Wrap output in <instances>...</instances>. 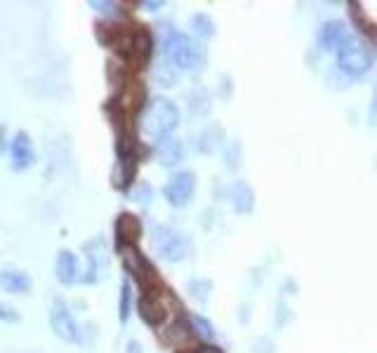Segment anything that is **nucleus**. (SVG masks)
<instances>
[{
    "instance_id": "obj_26",
    "label": "nucleus",
    "mask_w": 377,
    "mask_h": 353,
    "mask_svg": "<svg viewBox=\"0 0 377 353\" xmlns=\"http://www.w3.org/2000/svg\"><path fill=\"white\" fill-rule=\"evenodd\" d=\"M352 15H354V22L359 24V29L366 33V36H370V40H377V26L370 22V19L363 15V10L356 8L354 3H352Z\"/></svg>"
},
{
    "instance_id": "obj_23",
    "label": "nucleus",
    "mask_w": 377,
    "mask_h": 353,
    "mask_svg": "<svg viewBox=\"0 0 377 353\" xmlns=\"http://www.w3.org/2000/svg\"><path fill=\"white\" fill-rule=\"evenodd\" d=\"M130 309H132V288H130V281L120 283V302H118V318L120 323H127V318H130Z\"/></svg>"
},
{
    "instance_id": "obj_30",
    "label": "nucleus",
    "mask_w": 377,
    "mask_h": 353,
    "mask_svg": "<svg viewBox=\"0 0 377 353\" xmlns=\"http://www.w3.org/2000/svg\"><path fill=\"white\" fill-rule=\"evenodd\" d=\"M0 321H3V323H17L19 321L17 309L8 307V304H0Z\"/></svg>"
},
{
    "instance_id": "obj_4",
    "label": "nucleus",
    "mask_w": 377,
    "mask_h": 353,
    "mask_svg": "<svg viewBox=\"0 0 377 353\" xmlns=\"http://www.w3.org/2000/svg\"><path fill=\"white\" fill-rule=\"evenodd\" d=\"M338 69L347 78H363L373 69V50L363 40L349 38L338 50Z\"/></svg>"
},
{
    "instance_id": "obj_27",
    "label": "nucleus",
    "mask_w": 377,
    "mask_h": 353,
    "mask_svg": "<svg viewBox=\"0 0 377 353\" xmlns=\"http://www.w3.org/2000/svg\"><path fill=\"white\" fill-rule=\"evenodd\" d=\"M151 198H153V188L151 184H146V181H141L134 188H130V200H134L137 205H151Z\"/></svg>"
},
{
    "instance_id": "obj_22",
    "label": "nucleus",
    "mask_w": 377,
    "mask_h": 353,
    "mask_svg": "<svg viewBox=\"0 0 377 353\" xmlns=\"http://www.w3.org/2000/svg\"><path fill=\"white\" fill-rule=\"evenodd\" d=\"M191 29H193V33H196L198 38H212L215 33H217V29H215V22L207 15H203V12H198V15L191 17Z\"/></svg>"
},
{
    "instance_id": "obj_2",
    "label": "nucleus",
    "mask_w": 377,
    "mask_h": 353,
    "mask_svg": "<svg viewBox=\"0 0 377 353\" xmlns=\"http://www.w3.org/2000/svg\"><path fill=\"white\" fill-rule=\"evenodd\" d=\"M163 52H165V59L177 71H198V69H203V64H205L203 45L179 31H167Z\"/></svg>"
},
{
    "instance_id": "obj_33",
    "label": "nucleus",
    "mask_w": 377,
    "mask_h": 353,
    "mask_svg": "<svg viewBox=\"0 0 377 353\" xmlns=\"http://www.w3.org/2000/svg\"><path fill=\"white\" fill-rule=\"evenodd\" d=\"M193 353H222L217 346H212V344H207V346H200V349H196Z\"/></svg>"
},
{
    "instance_id": "obj_21",
    "label": "nucleus",
    "mask_w": 377,
    "mask_h": 353,
    "mask_svg": "<svg viewBox=\"0 0 377 353\" xmlns=\"http://www.w3.org/2000/svg\"><path fill=\"white\" fill-rule=\"evenodd\" d=\"M153 78H156V83H160L163 87H174L177 85V69H174L167 59H163V62L153 69Z\"/></svg>"
},
{
    "instance_id": "obj_35",
    "label": "nucleus",
    "mask_w": 377,
    "mask_h": 353,
    "mask_svg": "<svg viewBox=\"0 0 377 353\" xmlns=\"http://www.w3.org/2000/svg\"><path fill=\"white\" fill-rule=\"evenodd\" d=\"M5 146H8V137H5V127L0 125V153H3Z\"/></svg>"
},
{
    "instance_id": "obj_6",
    "label": "nucleus",
    "mask_w": 377,
    "mask_h": 353,
    "mask_svg": "<svg viewBox=\"0 0 377 353\" xmlns=\"http://www.w3.org/2000/svg\"><path fill=\"white\" fill-rule=\"evenodd\" d=\"M193 193H196V174L188 172V169L170 174L167 184L163 186L165 200L170 203L172 207H186L188 203L193 200Z\"/></svg>"
},
{
    "instance_id": "obj_7",
    "label": "nucleus",
    "mask_w": 377,
    "mask_h": 353,
    "mask_svg": "<svg viewBox=\"0 0 377 353\" xmlns=\"http://www.w3.org/2000/svg\"><path fill=\"white\" fill-rule=\"evenodd\" d=\"M50 325L52 330H55V335L59 339H64V342H80V328L76 323V318H73L69 304L64 300H55L50 307Z\"/></svg>"
},
{
    "instance_id": "obj_20",
    "label": "nucleus",
    "mask_w": 377,
    "mask_h": 353,
    "mask_svg": "<svg viewBox=\"0 0 377 353\" xmlns=\"http://www.w3.org/2000/svg\"><path fill=\"white\" fill-rule=\"evenodd\" d=\"M188 325H191V330H193V337L200 339V342H212L215 339V328L205 316H191Z\"/></svg>"
},
{
    "instance_id": "obj_12",
    "label": "nucleus",
    "mask_w": 377,
    "mask_h": 353,
    "mask_svg": "<svg viewBox=\"0 0 377 353\" xmlns=\"http://www.w3.org/2000/svg\"><path fill=\"white\" fill-rule=\"evenodd\" d=\"M163 339H165V344L174 346L177 351H196V349H191L196 337H193V330L186 318H177V321H172L167 325V330L163 332Z\"/></svg>"
},
{
    "instance_id": "obj_13",
    "label": "nucleus",
    "mask_w": 377,
    "mask_h": 353,
    "mask_svg": "<svg viewBox=\"0 0 377 353\" xmlns=\"http://www.w3.org/2000/svg\"><path fill=\"white\" fill-rule=\"evenodd\" d=\"M347 40H349V31H347L345 22H340V19H330V22H326L321 26L319 45L326 52H338Z\"/></svg>"
},
{
    "instance_id": "obj_5",
    "label": "nucleus",
    "mask_w": 377,
    "mask_h": 353,
    "mask_svg": "<svg viewBox=\"0 0 377 353\" xmlns=\"http://www.w3.org/2000/svg\"><path fill=\"white\" fill-rule=\"evenodd\" d=\"M172 295L170 290L165 288H156V290H149V292H141V300L137 304V311H139V318L144 321L146 325L151 328H158V325L165 323L167 314H170V304H172Z\"/></svg>"
},
{
    "instance_id": "obj_34",
    "label": "nucleus",
    "mask_w": 377,
    "mask_h": 353,
    "mask_svg": "<svg viewBox=\"0 0 377 353\" xmlns=\"http://www.w3.org/2000/svg\"><path fill=\"white\" fill-rule=\"evenodd\" d=\"M370 115H373V118H377V87H375V92H373V104H370Z\"/></svg>"
},
{
    "instance_id": "obj_3",
    "label": "nucleus",
    "mask_w": 377,
    "mask_h": 353,
    "mask_svg": "<svg viewBox=\"0 0 377 353\" xmlns=\"http://www.w3.org/2000/svg\"><path fill=\"white\" fill-rule=\"evenodd\" d=\"M151 248L160 259L167 264H179L186 259V255L191 252V240L186 233H181L174 226L167 224H153L151 226Z\"/></svg>"
},
{
    "instance_id": "obj_19",
    "label": "nucleus",
    "mask_w": 377,
    "mask_h": 353,
    "mask_svg": "<svg viewBox=\"0 0 377 353\" xmlns=\"http://www.w3.org/2000/svg\"><path fill=\"white\" fill-rule=\"evenodd\" d=\"M222 139H224V132H222V127L210 125V127H205L203 134H200L198 148L203 153H212V151H217V148L222 146Z\"/></svg>"
},
{
    "instance_id": "obj_8",
    "label": "nucleus",
    "mask_w": 377,
    "mask_h": 353,
    "mask_svg": "<svg viewBox=\"0 0 377 353\" xmlns=\"http://www.w3.org/2000/svg\"><path fill=\"white\" fill-rule=\"evenodd\" d=\"M113 101L125 115H137L146 104V85L137 78H127V83L120 87V97Z\"/></svg>"
},
{
    "instance_id": "obj_24",
    "label": "nucleus",
    "mask_w": 377,
    "mask_h": 353,
    "mask_svg": "<svg viewBox=\"0 0 377 353\" xmlns=\"http://www.w3.org/2000/svg\"><path fill=\"white\" fill-rule=\"evenodd\" d=\"M188 292H191L193 300L207 302L210 300V292H212V283L207 281V278H193V281L188 283Z\"/></svg>"
},
{
    "instance_id": "obj_10",
    "label": "nucleus",
    "mask_w": 377,
    "mask_h": 353,
    "mask_svg": "<svg viewBox=\"0 0 377 353\" xmlns=\"http://www.w3.org/2000/svg\"><path fill=\"white\" fill-rule=\"evenodd\" d=\"M151 50H153V43H151V36L146 29H137L132 36V45L130 50L125 54V64L130 66V69H144L146 64H149L151 59Z\"/></svg>"
},
{
    "instance_id": "obj_25",
    "label": "nucleus",
    "mask_w": 377,
    "mask_h": 353,
    "mask_svg": "<svg viewBox=\"0 0 377 353\" xmlns=\"http://www.w3.org/2000/svg\"><path fill=\"white\" fill-rule=\"evenodd\" d=\"M188 104H191V111L193 113H200L205 115L210 111V97H207V92L203 87H196V90L191 92V97H188Z\"/></svg>"
},
{
    "instance_id": "obj_1",
    "label": "nucleus",
    "mask_w": 377,
    "mask_h": 353,
    "mask_svg": "<svg viewBox=\"0 0 377 353\" xmlns=\"http://www.w3.org/2000/svg\"><path fill=\"white\" fill-rule=\"evenodd\" d=\"M137 125L141 134H146L153 144L165 137H172V132L179 125V108L172 99L153 97L146 101L144 108L137 113Z\"/></svg>"
},
{
    "instance_id": "obj_17",
    "label": "nucleus",
    "mask_w": 377,
    "mask_h": 353,
    "mask_svg": "<svg viewBox=\"0 0 377 353\" xmlns=\"http://www.w3.org/2000/svg\"><path fill=\"white\" fill-rule=\"evenodd\" d=\"M0 290L10 295H26L31 290V278L19 269H3L0 271Z\"/></svg>"
},
{
    "instance_id": "obj_31",
    "label": "nucleus",
    "mask_w": 377,
    "mask_h": 353,
    "mask_svg": "<svg viewBox=\"0 0 377 353\" xmlns=\"http://www.w3.org/2000/svg\"><path fill=\"white\" fill-rule=\"evenodd\" d=\"M90 8H94L97 12H102V15H113L118 5H116V3H99V0H92Z\"/></svg>"
},
{
    "instance_id": "obj_36",
    "label": "nucleus",
    "mask_w": 377,
    "mask_h": 353,
    "mask_svg": "<svg viewBox=\"0 0 377 353\" xmlns=\"http://www.w3.org/2000/svg\"><path fill=\"white\" fill-rule=\"evenodd\" d=\"M127 353H141L139 344H137V342H130V344H127Z\"/></svg>"
},
{
    "instance_id": "obj_32",
    "label": "nucleus",
    "mask_w": 377,
    "mask_h": 353,
    "mask_svg": "<svg viewBox=\"0 0 377 353\" xmlns=\"http://www.w3.org/2000/svg\"><path fill=\"white\" fill-rule=\"evenodd\" d=\"M141 8H146L149 12H158L160 8H163V3H160V0H144V3H141Z\"/></svg>"
},
{
    "instance_id": "obj_29",
    "label": "nucleus",
    "mask_w": 377,
    "mask_h": 353,
    "mask_svg": "<svg viewBox=\"0 0 377 353\" xmlns=\"http://www.w3.org/2000/svg\"><path fill=\"white\" fill-rule=\"evenodd\" d=\"M238 158H241V148H238V141H234L231 146H229V151H226V165L236 169L238 167Z\"/></svg>"
},
{
    "instance_id": "obj_11",
    "label": "nucleus",
    "mask_w": 377,
    "mask_h": 353,
    "mask_svg": "<svg viewBox=\"0 0 377 353\" xmlns=\"http://www.w3.org/2000/svg\"><path fill=\"white\" fill-rule=\"evenodd\" d=\"M113 231H116V240H118V250H120L125 245H137L141 233H144V226H141V219L137 214L123 212V214H118Z\"/></svg>"
},
{
    "instance_id": "obj_9",
    "label": "nucleus",
    "mask_w": 377,
    "mask_h": 353,
    "mask_svg": "<svg viewBox=\"0 0 377 353\" xmlns=\"http://www.w3.org/2000/svg\"><path fill=\"white\" fill-rule=\"evenodd\" d=\"M10 146V165L15 172H24L29 169L33 162H36V151H33V141L26 132L19 130L12 141H8Z\"/></svg>"
},
{
    "instance_id": "obj_15",
    "label": "nucleus",
    "mask_w": 377,
    "mask_h": 353,
    "mask_svg": "<svg viewBox=\"0 0 377 353\" xmlns=\"http://www.w3.org/2000/svg\"><path fill=\"white\" fill-rule=\"evenodd\" d=\"M55 274H57V281L62 285H73L76 281H80V264H78V257L73 255L71 250H59Z\"/></svg>"
},
{
    "instance_id": "obj_18",
    "label": "nucleus",
    "mask_w": 377,
    "mask_h": 353,
    "mask_svg": "<svg viewBox=\"0 0 377 353\" xmlns=\"http://www.w3.org/2000/svg\"><path fill=\"white\" fill-rule=\"evenodd\" d=\"M231 203L238 214H250L255 210V191L245 181H236L231 188Z\"/></svg>"
},
{
    "instance_id": "obj_14",
    "label": "nucleus",
    "mask_w": 377,
    "mask_h": 353,
    "mask_svg": "<svg viewBox=\"0 0 377 353\" xmlns=\"http://www.w3.org/2000/svg\"><path fill=\"white\" fill-rule=\"evenodd\" d=\"M153 158H156L163 167H174L184 158V144L174 137H165L153 144Z\"/></svg>"
},
{
    "instance_id": "obj_28",
    "label": "nucleus",
    "mask_w": 377,
    "mask_h": 353,
    "mask_svg": "<svg viewBox=\"0 0 377 353\" xmlns=\"http://www.w3.org/2000/svg\"><path fill=\"white\" fill-rule=\"evenodd\" d=\"M80 281L87 283V285H92L94 281H97V262H94L92 255L87 257V271H85V276H80Z\"/></svg>"
},
{
    "instance_id": "obj_16",
    "label": "nucleus",
    "mask_w": 377,
    "mask_h": 353,
    "mask_svg": "<svg viewBox=\"0 0 377 353\" xmlns=\"http://www.w3.org/2000/svg\"><path fill=\"white\" fill-rule=\"evenodd\" d=\"M134 176H137V155H127V158H118L116 167L111 174V184L118 191H130Z\"/></svg>"
}]
</instances>
